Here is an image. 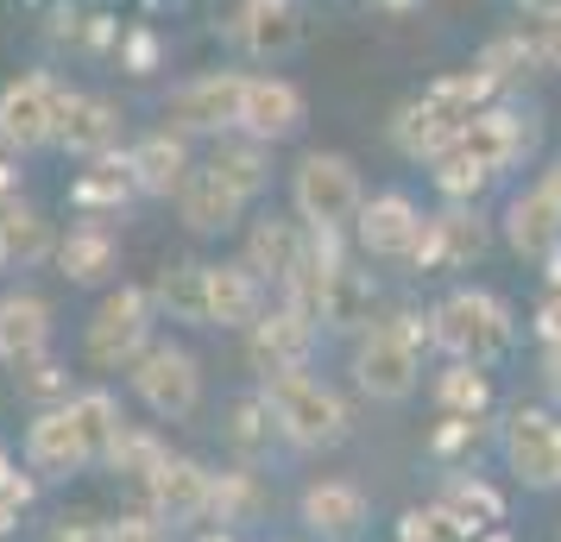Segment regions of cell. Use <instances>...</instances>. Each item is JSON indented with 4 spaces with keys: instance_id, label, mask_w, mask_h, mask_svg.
<instances>
[{
    "instance_id": "1",
    "label": "cell",
    "mask_w": 561,
    "mask_h": 542,
    "mask_svg": "<svg viewBox=\"0 0 561 542\" xmlns=\"http://www.w3.org/2000/svg\"><path fill=\"white\" fill-rule=\"evenodd\" d=\"M485 95H492V82H485L480 70H467V77H442L435 89H423V95L398 114V127H391L398 152H404V158L448 152L460 132L485 114Z\"/></svg>"
},
{
    "instance_id": "2",
    "label": "cell",
    "mask_w": 561,
    "mask_h": 542,
    "mask_svg": "<svg viewBox=\"0 0 561 542\" xmlns=\"http://www.w3.org/2000/svg\"><path fill=\"white\" fill-rule=\"evenodd\" d=\"M265 411H272V429H278L290 448H334V441H347L354 429V416L347 404L334 397L322 379H309V372H278V379H265Z\"/></svg>"
},
{
    "instance_id": "3",
    "label": "cell",
    "mask_w": 561,
    "mask_h": 542,
    "mask_svg": "<svg viewBox=\"0 0 561 542\" xmlns=\"http://www.w3.org/2000/svg\"><path fill=\"white\" fill-rule=\"evenodd\" d=\"M359 171L354 158L341 152H309L297 171H290V208L309 233H341L359 215Z\"/></svg>"
},
{
    "instance_id": "4",
    "label": "cell",
    "mask_w": 561,
    "mask_h": 542,
    "mask_svg": "<svg viewBox=\"0 0 561 542\" xmlns=\"http://www.w3.org/2000/svg\"><path fill=\"white\" fill-rule=\"evenodd\" d=\"M152 322H158V310H152L146 290H133V285L107 290L102 310L89 315V341H82L89 366H95V372H127V366L152 347Z\"/></svg>"
},
{
    "instance_id": "5",
    "label": "cell",
    "mask_w": 561,
    "mask_h": 542,
    "mask_svg": "<svg viewBox=\"0 0 561 542\" xmlns=\"http://www.w3.org/2000/svg\"><path fill=\"white\" fill-rule=\"evenodd\" d=\"M435 315V341L455 354V360L467 366H485V360H499L511 347V310L492 297V290H455Z\"/></svg>"
},
{
    "instance_id": "6",
    "label": "cell",
    "mask_w": 561,
    "mask_h": 542,
    "mask_svg": "<svg viewBox=\"0 0 561 542\" xmlns=\"http://www.w3.org/2000/svg\"><path fill=\"white\" fill-rule=\"evenodd\" d=\"M127 372H133L139 404L152 416H164V423H183V416L203 404V366H196V354L178 347V341H152Z\"/></svg>"
},
{
    "instance_id": "7",
    "label": "cell",
    "mask_w": 561,
    "mask_h": 542,
    "mask_svg": "<svg viewBox=\"0 0 561 542\" xmlns=\"http://www.w3.org/2000/svg\"><path fill=\"white\" fill-rule=\"evenodd\" d=\"M309 347H316V315L304 303H265L259 322L247 328V360H253L259 379H278V372H304L309 366Z\"/></svg>"
},
{
    "instance_id": "8",
    "label": "cell",
    "mask_w": 561,
    "mask_h": 542,
    "mask_svg": "<svg viewBox=\"0 0 561 542\" xmlns=\"http://www.w3.org/2000/svg\"><path fill=\"white\" fill-rule=\"evenodd\" d=\"M57 89L51 77H13L0 89V152H38L57 139Z\"/></svg>"
},
{
    "instance_id": "9",
    "label": "cell",
    "mask_w": 561,
    "mask_h": 542,
    "mask_svg": "<svg viewBox=\"0 0 561 542\" xmlns=\"http://www.w3.org/2000/svg\"><path fill=\"white\" fill-rule=\"evenodd\" d=\"M354 385L366 391V397H379V404H404L410 391H416V347H410L391 322H379V328L359 335Z\"/></svg>"
},
{
    "instance_id": "10",
    "label": "cell",
    "mask_w": 561,
    "mask_h": 542,
    "mask_svg": "<svg viewBox=\"0 0 561 542\" xmlns=\"http://www.w3.org/2000/svg\"><path fill=\"white\" fill-rule=\"evenodd\" d=\"M240 82L247 77H233V70H208V77L183 82L171 95V107H164L171 132L178 139H190V132H233V120H240Z\"/></svg>"
},
{
    "instance_id": "11",
    "label": "cell",
    "mask_w": 561,
    "mask_h": 542,
    "mask_svg": "<svg viewBox=\"0 0 561 542\" xmlns=\"http://www.w3.org/2000/svg\"><path fill=\"white\" fill-rule=\"evenodd\" d=\"M304 127V89L284 77H247L240 82V120L233 132H247L259 146H278Z\"/></svg>"
},
{
    "instance_id": "12",
    "label": "cell",
    "mask_w": 561,
    "mask_h": 542,
    "mask_svg": "<svg viewBox=\"0 0 561 542\" xmlns=\"http://www.w3.org/2000/svg\"><path fill=\"white\" fill-rule=\"evenodd\" d=\"M505 461L524 486H561V423L549 411H511Z\"/></svg>"
},
{
    "instance_id": "13",
    "label": "cell",
    "mask_w": 561,
    "mask_h": 542,
    "mask_svg": "<svg viewBox=\"0 0 561 542\" xmlns=\"http://www.w3.org/2000/svg\"><path fill=\"white\" fill-rule=\"evenodd\" d=\"M146 486V511L158 523H203V505H208V466H196L190 454H164V461L139 480Z\"/></svg>"
},
{
    "instance_id": "14",
    "label": "cell",
    "mask_w": 561,
    "mask_h": 542,
    "mask_svg": "<svg viewBox=\"0 0 561 542\" xmlns=\"http://www.w3.org/2000/svg\"><path fill=\"white\" fill-rule=\"evenodd\" d=\"M26 466L45 473V480H70V473H82V466H95L89 461V441H82V429H77V416H70V397H64V404H45V411L32 416Z\"/></svg>"
},
{
    "instance_id": "15",
    "label": "cell",
    "mask_w": 561,
    "mask_h": 542,
    "mask_svg": "<svg viewBox=\"0 0 561 542\" xmlns=\"http://www.w3.org/2000/svg\"><path fill=\"white\" fill-rule=\"evenodd\" d=\"M304 240L309 228L304 221H284V215H265L253 233H247V253H240V265L253 272L265 290H290V278H297V265H304Z\"/></svg>"
},
{
    "instance_id": "16",
    "label": "cell",
    "mask_w": 561,
    "mask_h": 542,
    "mask_svg": "<svg viewBox=\"0 0 561 542\" xmlns=\"http://www.w3.org/2000/svg\"><path fill=\"white\" fill-rule=\"evenodd\" d=\"M354 233H359V246H366L373 258H410L416 233H423V208L410 203L404 189H385V196H373V203H359Z\"/></svg>"
},
{
    "instance_id": "17",
    "label": "cell",
    "mask_w": 561,
    "mask_h": 542,
    "mask_svg": "<svg viewBox=\"0 0 561 542\" xmlns=\"http://www.w3.org/2000/svg\"><path fill=\"white\" fill-rule=\"evenodd\" d=\"M240 208H247V196L233 189L215 164H190V177L178 183V215L190 233H221L240 221Z\"/></svg>"
},
{
    "instance_id": "18",
    "label": "cell",
    "mask_w": 561,
    "mask_h": 542,
    "mask_svg": "<svg viewBox=\"0 0 561 542\" xmlns=\"http://www.w3.org/2000/svg\"><path fill=\"white\" fill-rule=\"evenodd\" d=\"M114 139H121V114L102 95H70V89L57 95V139L51 146H64V152H77V158H107Z\"/></svg>"
},
{
    "instance_id": "19",
    "label": "cell",
    "mask_w": 561,
    "mask_h": 542,
    "mask_svg": "<svg viewBox=\"0 0 561 542\" xmlns=\"http://www.w3.org/2000/svg\"><path fill=\"white\" fill-rule=\"evenodd\" d=\"M480 246H485V228L467 208H448V215H423V233H416L410 258L430 265V272H455L467 258H480Z\"/></svg>"
},
{
    "instance_id": "20",
    "label": "cell",
    "mask_w": 561,
    "mask_h": 542,
    "mask_svg": "<svg viewBox=\"0 0 561 542\" xmlns=\"http://www.w3.org/2000/svg\"><path fill=\"white\" fill-rule=\"evenodd\" d=\"M297 511H304V523L316 530V537L347 542L359 523L373 517V505H366V492H359L354 480H316V486H304Z\"/></svg>"
},
{
    "instance_id": "21",
    "label": "cell",
    "mask_w": 561,
    "mask_h": 542,
    "mask_svg": "<svg viewBox=\"0 0 561 542\" xmlns=\"http://www.w3.org/2000/svg\"><path fill=\"white\" fill-rule=\"evenodd\" d=\"M51 347V303L45 297H0V360L7 366H26Z\"/></svg>"
},
{
    "instance_id": "22",
    "label": "cell",
    "mask_w": 561,
    "mask_h": 542,
    "mask_svg": "<svg viewBox=\"0 0 561 542\" xmlns=\"http://www.w3.org/2000/svg\"><path fill=\"white\" fill-rule=\"evenodd\" d=\"M505 240H511V253H524V258H556V253H561V208L549 203L542 189L511 196V208H505Z\"/></svg>"
},
{
    "instance_id": "23",
    "label": "cell",
    "mask_w": 561,
    "mask_h": 542,
    "mask_svg": "<svg viewBox=\"0 0 561 542\" xmlns=\"http://www.w3.org/2000/svg\"><path fill=\"white\" fill-rule=\"evenodd\" d=\"M265 310V285L233 258V265H208V322L221 328H253Z\"/></svg>"
},
{
    "instance_id": "24",
    "label": "cell",
    "mask_w": 561,
    "mask_h": 542,
    "mask_svg": "<svg viewBox=\"0 0 561 542\" xmlns=\"http://www.w3.org/2000/svg\"><path fill=\"white\" fill-rule=\"evenodd\" d=\"M127 164H133L139 196H178V183L190 177V146L164 127V132H152V139H139L127 152Z\"/></svg>"
},
{
    "instance_id": "25",
    "label": "cell",
    "mask_w": 561,
    "mask_h": 542,
    "mask_svg": "<svg viewBox=\"0 0 561 542\" xmlns=\"http://www.w3.org/2000/svg\"><path fill=\"white\" fill-rule=\"evenodd\" d=\"M146 297H152V310H164L171 322H196V328H203L208 322V265H196V258L164 265Z\"/></svg>"
},
{
    "instance_id": "26",
    "label": "cell",
    "mask_w": 561,
    "mask_h": 542,
    "mask_svg": "<svg viewBox=\"0 0 561 542\" xmlns=\"http://www.w3.org/2000/svg\"><path fill=\"white\" fill-rule=\"evenodd\" d=\"M57 265H64L70 285H102L107 272L121 265V240L107 228H70L64 246H57Z\"/></svg>"
},
{
    "instance_id": "27",
    "label": "cell",
    "mask_w": 561,
    "mask_h": 542,
    "mask_svg": "<svg viewBox=\"0 0 561 542\" xmlns=\"http://www.w3.org/2000/svg\"><path fill=\"white\" fill-rule=\"evenodd\" d=\"M45 253H51V221L38 208H26L20 196L0 203V272L7 265H38Z\"/></svg>"
},
{
    "instance_id": "28",
    "label": "cell",
    "mask_w": 561,
    "mask_h": 542,
    "mask_svg": "<svg viewBox=\"0 0 561 542\" xmlns=\"http://www.w3.org/2000/svg\"><path fill=\"white\" fill-rule=\"evenodd\" d=\"M127 196H139V183H133V164L127 158H89V171L77 177V189H70V203L82 208V215H107V208H121Z\"/></svg>"
},
{
    "instance_id": "29",
    "label": "cell",
    "mask_w": 561,
    "mask_h": 542,
    "mask_svg": "<svg viewBox=\"0 0 561 542\" xmlns=\"http://www.w3.org/2000/svg\"><path fill=\"white\" fill-rule=\"evenodd\" d=\"M265 492H259L253 466H228V473H208V505L203 517L208 523H253Z\"/></svg>"
},
{
    "instance_id": "30",
    "label": "cell",
    "mask_w": 561,
    "mask_h": 542,
    "mask_svg": "<svg viewBox=\"0 0 561 542\" xmlns=\"http://www.w3.org/2000/svg\"><path fill=\"white\" fill-rule=\"evenodd\" d=\"M70 416H77L82 441H89V461H107L114 436L127 429V416H121V404H114L107 391H77V397H70Z\"/></svg>"
},
{
    "instance_id": "31",
    "label": "cell",
    "mask_w": 561,
    "mask_h": 542,
    "mask_svg": "<svg viewBox=\"0 0 561 542\" xmlns=\"http://www.w3.org/2000/svg\"><path fill=\"white\" fill-rule=\"evenodd\" d=\"M492 177H499V171H492L485 158H473L460 139L448 146V152H435V183H442V196H448V203H473Z\"/></svg>"
},
{
    "instance_id": "32",
    "label": "cell",
    "mask_w": 561,
    "mask_h": 542,
    "mask_svg": "<svg viewBox=\"0 0 561 542\" xmlns=\"http://www.w3.org/2000/svg\"><path fill=\"white\" fill-rule=\"evenodd\" d=\"M435 404L448 416H480L485 404H492V385H485V372L480 366H467V360H455L442 379H435Z\"/></svg>"
},
{
    "instance_id": "33",
    "label": "cell",
    "mask_w": 561,
    "mask_h": 542,
    "mask_svg": "<svg viewBox=\"0 0 561 542\" xmlns=\"http://www.w3.org/2000/svg\"><path fill=\"white\" fill-rule=\"evenodd\" d=\"M208 164H215L240 196H259V189H265V146H259V139H221Z\"/></svg>"
},
{
    "instance_id": "34",
    "label": "cell",
    "mask_w": 561,
    "mask_h": 542,
    "mask_svg": "<svg viewBox=\"0 0 561 542\" xmlns=\"http://www.w3.org/2000/svg\"><path fill=\"white\" fill-rule=\"evenodd\" d=\"M164 454H171V448H164V441H158L152 429L127 423V429L114 436V448H107V461H102V466H114V473H133V480H146V473H152V466L164 461Z\"/></svg>"
},
{
    "instance_id": "35",
    "label": "cell",
    "mask_w": 561,
    "mask_h": 542,
    "mask_svg": "<svg viewBox=\"0 0 561 542\" xmlns=\"http://www.w3.org/2000/svg\"><path fill=\"white\" fill-rule=\"evenodd\" d=\"M228 441L233 448H240V461L253 466L259 454H265V448H272V411H265V397H240V404H233V423H228Z\"/></svg>"
},
{
    "instance_id": "36",
    "label": "cell",
    "mask_w": 561,
    "mask_h": 542,
    "mask_svg": "<svg viewBox=\"0 0 561 542\" xmlns=\"http://www.w3.org/2000/svg\"><path fill=\"white\" fill-rule=\"evenodd\" d=\"M435 511L448 517L455 530H485V523H499V511H505V505H499V492H485V486H448Z\"/></svg>"
},
{
    "instance_id": "37",
    "label": "cell",
    "mask_w": 561,
    "mask_h": 542,
    "mask_svg": "<svg viewBox=\"0 0 561 542\" xmlns=\"http://www.w3.org/2000/svg\"><path fill=\"white\" fill-rule=\"evenodd\" d=\"M530 57H542L530 38H499V45H485V57L473 70H480L485 82H505V77H517V64H530Z\"/></svg>"
},
{
    "instance_id": "38",
    "label": "cell",
    "mask_w": 561,
    "mask_h": 542,
    "mask_svg": "<svg viewBox=\"0 0 561 542\" xmlns=\"http://www.w3.org/2000/svg\"><path fill=\"white\" fill-rule=\"evenodd\" d=\"M247 38H253L259 51H272V45H290V38H297V26H290V13H284L278 0H259V7H253V26H247Z\"/></svg>"
},
{
    "instance_id": "39",
    "label": "cell",
    "mask_w": 561,
    "mask_h": 542,
    "mask_svg": "<svg viewBox=\"0 0 561 542\" xmlns=\"http://www.w3.org/2000/svg\"><path fill=\"white\" fill-rule=\"evenodd\" d=\"M26 498H32V480L0 454V530H7V517H13V511H26Z\"/></svg>"
},
{
    "instance_id": "40",
    "label": "cell",
    "mask_w": 561,
    "mask_h": 542,
    "mask_svg": "<svg viewBox=\"0 0 561 542\" xmlns=\"http://www.w3.org/2000/svg\"><path fill=\"white\" fill-rule=\"evenodd\" d=\"M107 542H164V523H158L152 511L114 517V523H107Z\"/></svg>"
},
{
    "instance_id": "41",
    "label": "cell",
    "mask_w": 561,
    "mask_h": 542,
    "mask_svg": "<svg viewBox=\"0 0 561 542\" xmlns=\"http://www.w3.org/2000/svg\"><path fill=\"white\" fill-rule=\"evenodd\" d=\"M45 542H107V523H102V517H89V511L57 517V523H51V537H45Z\"/></svg>"
},
{
    "instance_id": "42",
    "label": "cell",
    "mask_w": 561,
    "mask_h": 542,
    "mask_svg": "<svg viewBox=\"0 0 561 542\" xmlns=\"http://www.w3.org/2000/svg\"><path fill=\"white\" fill-rule=\"evenodd\" d=\"M20 372H26V391H32V397H57V404L70 397V385L57 379V366L45 360V354H38V360H26V366H20Z\"/></svg>"
},
{
    "instance_id": "43",
    "label": "cell",
    "mask_w": 561,
    "mask_h": 542,
    "mask_svg": "<svg viewBox=\"0 0 561 542\" xmlns=\"http://www.w3.org/2000/svg\"><path fill=\"white\" fill-rule=\"evenodd\" d=\"M536 51H542V57H549V64L561 70V13L549 20V32H542V45H536Z\"/></svg>"
},
{
    "instance_id": "44",
    "label": "cell",
    "mask_w": 561,
    "mask_h": 542,
    "mask_svg": "<svg viewBox=\"0 0 561 542\" xmlns=\"http://www.w3.org/2000/svg\"><path fill=\"white\" fill-rule=\"evenodd\" d=\"M536 189H542V196H549V203L561 208V164H549V171H542V183H536Z\"/></svg>"
},
{
    "instance_id": "45",
    "label": "cell",
    "mask_w": 561,
    "mask_h": 542,
    "mask_svg": "<svg viewBox=\"0 0 561 542\" xmlns=\"http://www.w3.org/2000/svg\"><path fill=\"white\" fill-rule=\"evenodd\" d=\"M13 189H20V171H13V164H0V203H13Z\"/></svg>"
},
{
    "instance_id": "46",
    "label": "cell",
    "mask_w": 561,
    "mask_h": 542,
    "mask_svg": "<svg viewBox=\"0 0 561 542\" xmlns=\"http://www.w3.org/2000/svg\"><path fill=\"white\" fill-rule=\"evenodd\" d=\"M524 7H530V13H542V20H556V13H561V0H524Z\"/></svg>"
},
{
    "instance_id": "47",
    "label": "cell",
    "mask_w": 561,
    "mask_h": 542,
    "mask_svg": "<svg viewBox=\"0 0 561 542\" xmlns=\"http://www.w3.org/2000/svg\"><path fill=\"white\" fill-rule=\"evenodd\" d=\"M492 542H505V537H492Z\"/></svg>"
}]
</instances>
